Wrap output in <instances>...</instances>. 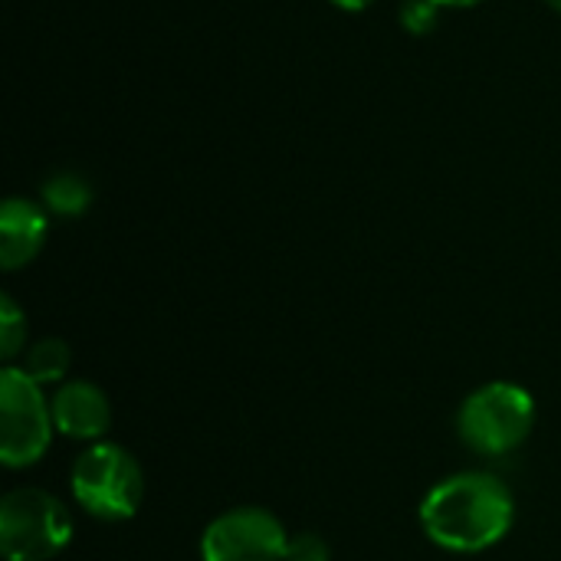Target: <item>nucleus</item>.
Returning a JSON list of instances; mask_svg holds the SVG:
<instances>
[{
	"label": "nucleus",
	"instance_id": "obj_15",
	"mask_svg": "<svg viewBox=\"0 0 561 561\" xmlns=\"http://www.w3.org/2000/svg\"><path fill=\"white\" fill-rule=\"evenodd\" d=\"M437 7H454V10H467V7H480L483 0H434Z\"/></svg>",
	"mask_w": 561,
	"mask_h": 561
},
{
	"label": "nucleus",
	"instance_id": "obj_3",
	"mask_svg": "<svg viewBox=\"0 0 561 561\" xmlns=\"http://www.w3.org/2000/svg\"><path fill=\"white\" fill-rule=\"evenodd\" d=\"M72 500L102 523H125L145 500L141 463L118 444L99 440L72 463Z\"/></svg>",
	"mask_w": 561,
	"mask_h": 561
},
{
	"label": "nucleus",
	"instance_id": "obj_4",
	"mask_svg": "<svg viewBox=\"0 0 561 561\" xmlns=\"http://www.w3.org/2000/svg\"><path fill=\"white\" fill-rule=\"evenodd\" d=\"M72 542V516L46 490L23 486L0 500V552L7 561H49Z\"/></svg>",
	"mask_w": 561,
	"mask_h": 561
},
{
	"label": "nucleus",
	"instance_id": "obj_1",
	"mask_svg": "<svg viewBox=\"0 0 561 561\" xmlns=\"http://www.w3.org/2000/svg\"><path fill=\"white\" fill-rule=\"evenodd\" d=\"M417 516L434 546L457 556H477L510 536L516 523V500L500 477L463 470L434 483Z\"/></svg>",
	"mask_w": 561,
	"mask_h": 561
},
{
	"label": "nucleus",
	"instance_id": "obj_9",
	"mask_svg": "<svg viewBox=\"0 0 561 561\" xmlns=\"http://www.w3.org/2000/svg\"><path fill=\"white\" fill-rule=\"evenodd\" d=\"M39 197L56 217H82L92 207V184L79 171H56L43 181Z\"/></svg>",
	"mask_w": 561,
	"mask_h": 561
},
{
	"label": "nucleus",
	"instance_id": "obj_14",
	"mask_svg": "<svg viewBox=\"0 0 561 561\" xmlns=\"http://www.w3.org/2000/svg\"><path fill=\"white\" fill-rule=\"evenodd\" d=\"M339 10H348V13H358V10H368L375 0H332Z\"/></svg>",
	"mask_w": 561,
	"mask_h": 561
},
{
	"label": "nucleus",
	"instance_id": "obj_6",
	"mask_svg": "<svg viewBox=\"0 0 561 561\" xmlns=\"http://www.w3.org/2000/svg\"><path fill=\"white\" fill-rule=\"evenodd\" d=\"M286 526L260 506L220 513L201 536V561H283L289 549Z\"/></svg>",
	"mask_w": 561,
	"mask_h": 561
},
{
	"label": "nucleus",
	"instance_id": "obj_7",
	"mask_svg": "<svg viewBox=\"0 0 561 561\" xmlns=\"http://www.w3.org/2000/svg\"><path fill=\"white\" fill-rule=\"evenodd\" d=\"M53 424L62 437L72 440H102L112 424L108 394L92 381H62L53 394Z\"/></svg>",
	"mask_w": 561,
	"mask_h": 561
},
{
	"label": "nucleus",
	"instance_id": "obj_8",
	"mask_svg": "<svg viewBox=\"0 0 561 561\" xmlns=\"http://www.w3.org/2000/svg\"><path fill=\"white\" fill-rule=\"evenodd\" d=\"M49 210L26 197H7L0 207V266L7 273L36 260L46 243Z\"/></svg>",
	"mask_w": 561,
	"mask_h": 561
},
{
	"label": "nucleus",
	"instance_id": "obj_11",
	"mask_svg": "<svg viewBox=\"0 0 561 561\" xmlns=\"http://www.w3.org/2000/svg\"><path fill=\"white\" fill-rule=\"evenodd\" d=\"M26 345V316L13 302V296H0V358L3 365H13V358Z\"/></svg>",
	"mask_w": 561,
	"mask_h": 561
},
{
	"label": "nucleus",
	"instance_id": "obj_2",
	"mask_svg": "<svg viewBox=\"0 0 561 561\" xmlns=\"http://www.w3.org/2000/svg\"><path fill=\"white\" fill-rule=\"evenodd\" d=\"M536 427V401L523 385L490 381L477 388L457 414V434L463 447L483 457L513 454L529 440Z\"/></svg>",
	"mask_w": 561,
	"mask_h": 561
},
{
	"label": "nucleus",
	"instance_id": "obj_10",
	"mask_svg": "<svg viewBox=\"0 0 561 561\" xmlns=\"http://www.w3.org/2000/svg\"><path fill=\"white\" fill-rule=\"evenodd\" d=\"M69 365H72V352L62 339H43L36 342L26 358H23V371L36 381V385H62L66 375H69Z\"/></svg>",
	"mask_w": 561,
	"mask_h": 561
},
{
	"label": "nucleus",
	"instance_id": "obj_13",
	"mask_svg": "<svg viewBox=\"0 0 561 561\" xmlns=\"http://www.w3.org/2000/svg\"><path fill=\"white\" fill-rule=\"evenodd\" d=\"M283 561H332V549L322 536L316 533H299L289 539L286 559Z\"/></svg>",
	"mask_w": 561,
	"mask_h": 561
},
{
	"label": "nucleus",
	"instance_id": "obj_12",
	"mask_svg": "<svg viewBox=\"0 0 561 561\" xmlns=\"http://www.w3.org/2000/svg\"><path fill=\"white\" fill-rule=\"evenodd\" d=\"M440 7L434 0H404L401 3V26L414 36H427L437 26Z\"/></svg>",
	"mask_w": 561,
	"mask_h": 561
},
{
	"label": "nucleus",
	"instance_id": "obj_5",
	"mask_svg": "<svg viewBox=\"0 0 561 561\" xmlns=\"http://www.w3.org/2000/svg\"><path fill=\"white\" fill-rule=\"evenodd\" d=\"M53 408L46 404L43 385L23 368H0V460L10 470L33 467L53 440Z\"/></svg>",
	"mask_w": 561,
	"mask_h": 561
},
{
	"label": "nucleus",
	"instance_id": "obj_16",
	"mask_svg": "<svg viewBox=\"0 0 561 561\" xmlns=\"http://www.w3.org/2000/svg\"><path fill=\"white\" fill-rule=\"evenodd\" d=\"M546 3H549V7H552L556 13H561V0H546Z\"/></svg>",
	"mask_w": 561,
	"mask_h": 561
}]
</instances>
